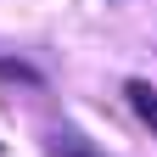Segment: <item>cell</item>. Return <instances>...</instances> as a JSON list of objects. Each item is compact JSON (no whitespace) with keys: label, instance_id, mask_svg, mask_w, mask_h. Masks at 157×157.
Wrapping results in <instances>:
<instances>
[{"label":"cell","instance_id":"obj_1","mask_svg":"<svg viewBox=\"0 0 157 157\" xmlns=\"http://www.w3.org/2000/svg\"><path fill=\"white\" fill-rule=\"evenodd\" d=\"M124 101L135 107V118H140V124L157 135V90L146 84V78H129V84H124Z\"/></svg>","mask_w":157,"mask_h":157},{"label":"cell","instance_id":"obj_2","mask_svg":"<svg viewBox=\"0 0 157 157\" xmlns=\"http://www.w3.org/2000/svg\"><path fill=\"white\" fill-rule=\"evenodd\" d=\"M0 78H11V84H45V73H39L34 62H17V56H0Z\"/></svg>","mask_w":157,"mask_h":157},{"label":"cell","instance_id":"obj_3","mask_svg":"<svg viewBox=\"0 0 157 157\" xmlns=\"http://www.w3.org/2000/svg\"><path fill=\"white\" fill-rule=\"evenodd\" d=\"M51 157H95L78 135H51Z\"/></svg>","mask_w":157,"mask_h":157}]
</instances>
